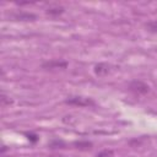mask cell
<instances>
[{
    "label": "cell",
    "instance_id": "1",
    "mask_svg": "<svg viewBox=\"0 0 157 157\" xmlns=\"http://www.w3.org/2000/svg\"><path fill=\"white\" fill-rule=\"evenodd\" d=\"M65 103L70 105H77V107H92L96 104L92 98L83 97V96H69L65 99Z\"/></svg>",
    "mask_w": 157,
    "mask_h": 157
},
{
    "label": "cell",
    "instance_id": "2",
    "mask_svg": "<svg viewBox=\"0 0 157 157\" xmlns=\"http://www.w3.org/2000/svg\"><path fill=\"white\" fill-rule=\"evenodd\" d=\"M128 88L130 92H132L134 94H137V96L146 94L150 91V86L147 83H145L144 81H140V80H132L129 83Z\"/></svg>",
    "mask_w": 157,
    "mask_h": 157
},
{
    "label": "cell",
    "instance_id": "3",
    "mask_svg": "<svg viewBox=\"0 0 157 157\" xmlns=\"http://www.w3.org/2000/svg\"><path fill=\"white\" fill-rule=\"evenodd\" d=\"M10 18L15 21H34L37 16L31 12H25V11H16L10 13Z\"/></svg>",
    "mask_w": 157,
    "mask_h": 157
},
{
    "label": "cell",
    "instance_id": "4",
    "mask_svg": "<svg viewBox=\"0 0 157 157\" xmlns=\"http://www.w3.org/2000/svg\"><path fill=\"white\" fill-rule=\"evenodd\" d=\"M67 66V63L64 60H59V59H53V60H48L45 63L42 64L43 69L47 70H54V69H65Z\"/></svg>",
    "mask_w": 157,
    "mask_h": 157
},
{
    "label": "cell",
    "instance_id": "5",
    "mask_svg": "<svg viewBox=\"0 0 157 157\" xmlns=\"http://www.w3.org/2000/svg\"><path fill=\"white\" fill-rule=\"evenodd\" d=\"M110 71V65L107 63H99L94 66V72L98 76H104Z\"/></svg>",
    "mask_w": 157,
    "mask_h": 157
},
{
    "label": "cell",
    "instance_id": "6",
    "mask_svg": "<svg viewBox=\"0 0 157 157\" xmlns=\"http://www.w3.org/2000/svg\"><path fill=\"white\" fill-rule=\"evenodd\" d=\"M64 12V7L63 6H50L47 10V13L50 16H59Z\"/></svg>",
    "mask_w": 157,
    "mask_h": 157
},
{
    "label": "cell",
    "instance_id": "7",
    "mask_svg": "<svg viewBox=\"0 0 157 157\" xmlns=\"http://www.w3.org/2000/svg\"><path fill=\"white\" fill-rule=\"evenodd\" d=\"M74 145L76 146V148L83 150V151H87V150H91L92 148V144L88 142V141H76Z\"/></svg>",
    "mask_w": 157,
    "mask_h": 157
},
{
    "label": "cell",
    "instance_id": "8",
    "mask_svg": "<svg viewBox=\"0 0 157 157\" xmlns=\"http://www.w3.org/2000/svg\"><path fill=\"white\" fill-rule=\"evenodd\" d=\"M146 29L150 32V33H157V20H153V21H150L145 25Z\"/></svg>",
    "mask_w": 157,
    "mask_h": 157
},
{
    "label": "cell",
    "instance_id": "9",
    "mask_svg": "<svg viewBox=\"0 0 157 157\" xmlns=\"http://www.w3.org/2000/svg\"><path fill=\"white\" fill-rule=\"evenodd\" d=\"M0 99H1V104H2L4 107H5V105H10V104L12 103V101L10 99V97H7L5 93L1 94V98H0Z\"/></svg>",
    "mask_w": 157,
    "mask_h": 157
},
{
    "label": "cell",
    "instance_id": "10",
    "mask_svg": "<svg viewBox=\"0 0 157 157\" xmlns=\"http://www.w3.org/2000/svg\"><path fill=\"white\" fill-rule=\"evenodd\" d=\"M97 157H113V151L112 150H103L99 153H97Z\"/></svg>",
    "mask_w": 157,
    "mask_h": 157
},
{
    "label": "cell",
    "instance_id": "11",
    "mask_svg": "<svg viewBox=\"0 0 157 157\" xmlns=\"http://www.w3.org/2000/svg\"><path fill=\"white\" fill-rule=\"evenodd\" d=\"M65 144L61 141V140H53L50 144H49V146L52 147V148H58V147H60V146H64Z\"/></svg>",
    "mask_w": 157,
    "mask_h": 157
}]
</instances>
